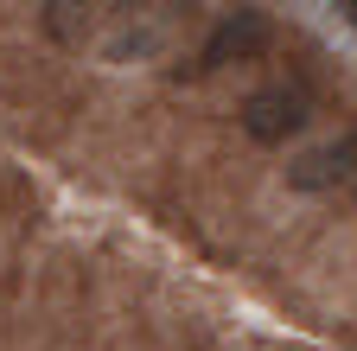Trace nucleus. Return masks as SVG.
Masks as SVG:
<instances>
[{
  "label": "nucleus",
  "instance_id": "f257e3e1",
  "mask_svg": "<svg viewBox=\"0 0 357 351\" xmlns=\"http://www.w3.org/2000/svg\"><path fill=\"white\" fill-rule=\"evenodd\" d=\"M306 121H312V90L294 83V77L261 83V90L243 96V128H249V141H261V147H281L287 135H300Z\"/></svg>",
  "mask_w": 357,
  "mask_h": 351
},
{
  "label": "nucleus",
  "instance_id": "f03ea898",
  "mask_svg": "<svg viewBox=\"0 0 357 351\" xmlns=\"http://www.w3.org/2000/svg\"><path fill=\"white\" fill-rule=\"evenodd\" d=\"M268 38H275L268 13H255V7H236V13H223V20H217L211 45H204V58H198V70H217V64H243V58L268 52Z\"/></svg>",
  "mask_w": 357,
  "mask_h": 351
},
{
  "label": "nucleus",
  "instance_id": "7ed1b4c3",
  "mask_svg": "<svg viewBox=\"0 0 357 351\" xmlns=\"http://www.w3.org/2000/svg\"><path fill=\"white\" fill-rule=\"evenodd\" d=\"M344 179H357V135L326 141V147H312V154H300V160L287 166V186H294V192H332V186H344Z\"/></svg>",
  "mask_w": 357,
  "mask_h": 351
},
{
  "label": "nucleus",
  "instance_id": "20e7f679",
  "mask_svg": "<svg viewBox=\"0 0 357 351\" xmlns=\"http://www.w3.org/2000/svg\"><path fill=\"white\" fill-rule=\"evenodd\" d=\"M45 32L58 45H83L96 32V0H45Z\"/></svg>",
  "mask_w": 357,
  "mask_h": 351
},
{
  "label": "nucleus",
  "instance_id": "39448f33",
  "mask_svg": "<svg viewBox=\"0 0 357 351\" xmlns=\"http://www.w3.org/2000/svg\"><path fill=\"white\" fill-rule=\"evenodd\" d=\"M338 7H344V20H351V26H357V0H338Z\"/></svg>",
  "mask_w": 357,
  "mask_h": 351
}]
</instances>
